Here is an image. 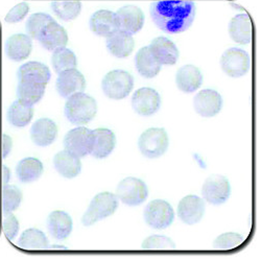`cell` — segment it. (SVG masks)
Masks as SVG:
<instances>
[{"label":"cell","mask_w":261,"mask_h":261,"mask_svg":"<svg viewBox=\"0 0 261 261\" xmlns=\"http://www.w3.org/2000/svg\"><path fill=\"white\" fill-rule=\"evenodd\" d=\"M150 17L163 32L179 34L192 24L195 5L190 0H159L150 6Z\"/></svg>","instance_id":"6da1fadb"},{"label":"cell","mask_w":261,"mask_h":261,"mask_svg":"<svg viewBox=\"0 0 261 261\" xmlns=\"http://www.w3.org/2000/svg\"><path fill=\"white\" fill-rule=\"evenodd\" d=\"M97 105L95 99L84 92L76 93L67 98L65 105V116L75 125L89 123L96 115Z\"/></svg>","instance_id":"7a4b0ae2"},{"label":"cell","mask_w":261,"mask_h":261,"mask_svg":"<svg viewBox=\"0 0 261 261\" xmlns=\"http://www.w3.org/2000/svg\"><path fill=\"white\" fill-rule=\"evenodd\" d=\"M117 195L111 192H100L92 199L88 209L82 217V224L90 227L95 223L114 214L118 208Z\"/></svg>","instance_id":"3957f363"},{"label":"cell","mask_w":261,"mask_h":261,"mask_svg":"<svg viewBox=\"0 0 261 261\" xmlns=\"http://www.w3.org/2000/svg\"><path fill=\"white\" fill-rule=\"evenodd\" d=\"M134 79L124 70H112L105 75L101 88L105 95L114 100L125 98L133 90Z\"/></svg>","instance_id":"277c9868"},{"label":"cell","mask_w":261,"mask_h":261,"mask_svg":"<svg viewBox=\"0 0 261 261\" xmlns=\"http://www.w3.org/2000/svg\"><path fill=\"white\" fill-rule=\"evenodd\" d=\"M168 135L162 127L146 129L138 140L141 154L148 159H155L162 156L168 148Z\"/></svg>","instance_id":"5b68a950"},{"label":"cell","mask_w":261,"mask_h":261,"mask_svg":"<svg viewBox=\"0 0 261 261\" xmlns=\"http://www.w3.org/2000/svg\"><path fill=\"white\" fill-rule=\"evenodd\" d=\"M143 216L145 223L153 229L168 228L175 220V211L171 205L163 200H154L147 204Z\"/></svg>","instance_id":"8992f818"},{"label":"cell","mask_w":261,"mask_h":261,"mask_svg":"<svg viewBox=\"0 0 261 261\" xmlns=\"http://www.w3.org/2000/svg\"><path fill=\"white\" fill-rule=\"evenodd\" d=\"M116 195L119 201L127 206H139L146 201L148 189L142 180L127 177L118 184Z\"/></svg>","instance_id":"52a82bcc"},{"label":"cell","mask_w":261,"mask_h":261,"mask_svg":"<svg viewBox=\"0 0 261 261\" xmlns=\"http://www.w3.org/2000/svg\"><path fill=\"white\" fill-rule=\"evenodd\" d=\"M63 142L65 150L79 158L90 155L93 142L92 130L85 126H77L65 135Z\"/></svg>","instance_id":"ba28073f"},{"label":"cell","mask_w":261,"mask_h":261,"mask_svg":"<svg viewBox=\"0 0 261 261\" xmlns=\"http://www.w3.org/2000/svg\"><path fill=\"white\" fill-rule=\"evenodd\" d=\"M221 66L223 71L230 77H242L250 70V56L241 48H229L222 56Z\"/></svg>","instance_id":"9c48e42d"},{"label":"cell","mask_w":261,"mask_h":261,"mask_svg":"<svg viewBox=\"0 0 261 261\" xmlns=\"http://www.w3.org/2000/svg\"><path fill=\"white\" fill-rule=\"evenodd\" d=\"M231 194L229 180L221 175H212L206 179L202 187L203 199L212 205L226 203Z\"/></svg>","instance_id":"30bf717a"},{"label":"cell","mask_w":261,"mask_h":261,"mask_svg":"<svg viewBox=\"0 0 261 261\" xmlns=\"http://www.w3.org/2000/svg\"><path fill=\"white\" fill-rule=\"evenodd\" d=\"M195 112L202 117H213L219 114L223 108V98L221 94L212 89H205L195 95L193 99Z\"/></svg>","instance_id":"8fae6325"},{"label":"cell","mask_w":261,"mask_h":261,"mask_svg":"<svg viewBox=\"0 0 261 261\" xmlns=\"http://www.w3.org/2000/svg\"><path fill=\"white\" fill-rule=\"evenodd\" d=\"M161 97L159 93L151 88L138 89L132 97L134 111L142 116H150L159 111Z\"/></svg>","instance_id":"7c38bea8"},{"label":"cell","mask_w":261,"mask_h":261,"mask_svg":"<svg viewBox=\"0 0 261 261\" xmlns=\"http://www.w3.org/2000/svg\"><path fill=\"white\" fill-rule=\"evenodd\" d=\"M56 88L62 97L68 98L76 93L84 92L86 88V80L75 68L63 71L59 73Z\"/></svg>","instance_id":"4fadbf2b"},{"label":"cell","mask_w":261,"mask_h":261,"mask_svg":"<svg viewBox=\"0 0 261 261\" xmlns=\"http://www.w3.org/2000/svg\"><path fill=\"white\" fill-rule=\"evenodd\" d=\"M205 202L198 195H187L178 206V216L187 225H194L202 221L205 213Z\"/></svg>","instance_id":"5bb4252c"},{"label":"cell","mask_w":261,"mask_h":261,"mask_svg":"<svg viewBox=\"0 0 261 261\" xmlns=\"http://www.w3.org/2000/svg\"><path fill=\"white\" fill-rule=\"evenodd\" d=\"M118 29L129 35H135L144 24V14L135 6H125L120 8L116 13Z\"/></svg>","instance_id":"9a60e30c"},{"label":"cell","mask_w":261,"mask_h":261,"mask_svg":"<svg viewBox=\"0 0 261 261\" xmlns=\"http://www.w3.org/2000/svg\"><path fill=\"white\" fill-rule=\"evenodd\" d=\"M90 30L97 36L108 38L119 31L116 14L109 10L95 12L89 21Z\"/></svg>","instance_id":"2e32d148"},{"label":"cell","mask_w":261,"mask_h":261,"mask_svg":"<svg viewBox=\"0 0 261 261\" xmlns=\"http://www.w3.org/2000/svg\"><path fill=\"white\" fill-rule=\"evenodd\" d=\"M32 50V38L25 34H15L11 36L5 44L7 57L14 62H21L28 59Z\"/></svg>","instance_id":"e0dca14e"},{"label":"cell","mask_w":261,"mask_h":261,"mask_svg":"<svg viewBox=\"0 0 261 261\" xmlns=\"http://www.w3.org/2000/svg\"><path fill=\"white\" fill-rule=\"evenodd\" d=\"M148 48L161 65H175L179 59V50L176 44L165 37L154 39Z\"/></svg>","instance_id":"ac0fdd59"},{"label":"cell","mask_w":261,"mask_h":261,"mask_svg":"<svg viewBox=\"0 0 261 261\" xmlns=\"http://www.w3.org/2000/svg\"><path fill=\"white\" fill-rule=\"evenodd\" d=\"M58 136V126L49 118L38 119L31 128V138L38 146H48L53 144Z\"/></svg>","instance_id":"d6986e66"},{"label":"cell","mask_w":261,"mask_h":261,"mask_svg":"<svg viewBox=\"0 0 261 261\" xmlns=\"http://www.w3.org/2000/svg\"><path fill=\"white\" fill-rule=\"evenodd\" d=\"M93 142L90 155L96 159H105L110 155L115 148V134L109 128H96L92 130Z\"/></svg>","instance_id":"ffe728a7"},{"label":"cell","mask_w":261,"mask_h":261,"mask_svg":"<svg viewBox=\"0 0 261 261\" xmlns=\"http://www.w3.org/2000/svg\"><path fill=\"white\" fill-rule=\"evenodd\" d=\"M38 41L45 49L54 53L57 49L66 47L68 42V35L66 30L62 25L57 23L56 21H53L51 23L46 27Z\"/></svg>","instance_id":"44dd1931"},{"label":"cell","mask_w":261,"mask_h":261,"mask_svg":"<svg viewBox=\"0 0 261 261\" xmlns=\"http://www.w3.org/2000/svg\"><path fill=\"white\" fill-rule=\"evenodd\" d=\"M72 219L63 210L53 211L47 217V229L57 241H65L72 232Z\"/></svg>","instance_id":"7402d4cb"},{"label":"cell","mask_w":261,"mask_h":261,"mask_svg":"<svg viewBox=\"0 0 261 261\" xmlns=\"http://www.w3.org/2000/svg\"><path fill=\"white\" fill-rule=\"evenodd\" d=\"M203 83V74L198 67L193 65H185L176 74V84L184 93L197 91Z\"/></svg>","instance_id":"603a6c76"},{"label":"cell","mask_w":261,"mask_h":261,"mask_svg":"<svg viewBox=\"0 0 261 261\" xmlns=\"http://www.w3.org/2000/svg\"><path fill=\"white\" fill-rule=\"evenodd\" d=\"M106 44L109 53L118 59H123L133 53L135 42L132 35L117 31L107 38Z\"/></svg>","instance_id":"cb8c5ba5"},{"label":"cell","mask_w":261,"mask_h":261,"mask_svg":"<svg viewBox=\"0 0 261 261\" xmlns=\"http://www.w3.org/2000/svg\"><path fill=\"white\" fill-rule=\"evenodd\" d=\"M50 70L45 64L29 62L20 66L17 72L19 82H32L46 85L50 80Z\"/></svg>","instance_id":"d4e9b609"},{"label":"cell","mask_w":261,"mask_h":261,"mask_svg":"<svg viewBox=\"0 0 261 261\" xmlns=\"http://www.w3.org/2000/svg\"><path fill=\"white\" fill-rule=\"evenodd\" d=\"M229 35L238 44H249L253 38V27L251 19L246 14L235 16L229 24Z\"/></svg>","instance_id":"484cf974"},{"label":"cell","mask_w":261,"mask_h":261,"mask_svg":"<svg viewBox=\"0 0 261 261\" xmlns=\"http://www.w3.org/2000/svg\"><path fill=\"white\" fill-rule=\"evenodd\" d=\"M54 165L60 175L67 179L77 177L82 170L80 158L70 154L67 150L59 151L54 158Z\"/></svg>","instance_id":"4316f807"},{"label":"cell","mask_w":261,"mask_h":261,"mask_svg":"<svg viewBox=\"0 0 261 261\" xmlns=\"http://www.w3.org/2000/svg\"><path fill=\"white\" fill-rule=\"evenodd\" d=\"M135 65L138 72L145 79L155 77L160 72L162 66L151 55L148 46L138 50L135 57Z\"/></svg>","instance_id":"83f0119b"},{"label":"cell","mask_w":261,"mask_h":261,"mask_svg":"<svg viewBox=\"0 0 261 261\" xmlns=\"http://www.w3.org/2000/svg\"><path fill=\"white\" fill-rule=\"evenodd\" d=\"M43 169V164L39 159L29 157L18 162L16 173L20 182L32 183L42 176Z\"/></svg>","instance_id":"f1b7e54d"},{"label":"cell","mask_w":261,"mask_h":261,"mask_svg":"<svg viewBox=\"0 0 261 261\" xmlns=\"http://www.w3.org/2000/svg\"><path fill=\"white\" fill-rule=\"evenodd\" d=\"M46 85L32 83V82H19L17 87L18 100L29 106H34L39 102L45 93Z\"/></svg>","instance_id":"f546056e"},{"label":"cell","mask_w":261,"mask_h":261,"mask_svg":"<svg viewBox=\"0 0 261 261\" xmlns=\"http://www.w3.org/2000/svg\"><path fill=\"white\" fill-rule=\"evenodd\" d=\"M34 117L33 106L25 105L20 100L14 101L8 112V119L10 123L17 127H23L28 125Z\"/></svg>","instance_id":"4dcf8cb0"},{"label":"cell","mask_w":261,"mask_h":261,"mask_svg":"<svg viewBox=\"0 0 261 261\" xmlns=\"http://www.w3.org/2000/svg\"><path fill=\"white\" fill-rule=\"evenodd\" d=\"M18 245L25 250H45L48 249L46 235L38 229H28L21 234Z\"/></svg>","instance_id":"1f68e13d"},{"label":"cell","mask_w":261,"mask_h":261,"mask_svg":"<svg viewBox=\"0 0 261 261\" xmlns=\"http://www.w3.org/2000/svg\"><path fill=\"white\" fill-rule=\"evenodd\" d=\"M23 194L15 185L7 184L0 191V207L3 212H13L17 210L22 202Z\"/></svg>","instance_id":"d6a6232c"},{"label":"cell","mask_w":261,"mask_h":261,"mask_svg":"<svg viewBox=\"0 0 261 261\" xmlns=\"http://www.w3.org/2000/svg\"><path fill=\"white\" fill-rule=\"evenodd\" d=\"M51 9L60 19L71 21L80 15L82 4L79 0H56L51 3Z\"/></svg>","instance_id":"836d02e7"},{"label":"cell","mask_w":261,"mask_h":261,"mask_svg":"<svg viewBox=\"0 0 261 261\" xmlns=\"http://www.w3.org/2000/svg\"><path fill=\"white\" fill-rule=\"evenodd\" d=\"M51 63L56 72L61 73L63 71L74 69L77 65V60L72 50L63 47L54 51Z\"/></svg>","instance_id":"e575fe53"},{"label":"cell","mask_w":261,"mask_h":261,"mask_svg":"<svg viewBox=\"0 0 261 261\" xmlns=\"http://www.w3.org/2000/svg\"><path fill=\"white\" fill-rule=\"evenodd\" d=\"M55 19L45 13L33 14L27 21V31L31 38L39 40L46 27Z\"/></svg>","instance_id":"d590c367"},{"label":"cell","mask_w":261,"mask_h":261,"mask_svg":"<svg viewBox=\"0 0 261 261\" xmlns=\"http://www.w3.org/2000/svg\"><path fill=\"white\" fill-rule=\"evenodd\" d=\"M244 241L245 239L241 234L228 232L215 238L213 247L216 250H232L242 246Z\"/></svg>","instance_id":"8d00e7d4"},{"label":"cell","mask_w":261,"mask_h":261,"mask_svg":"<svg viewBox=\"0 0 261 261\" xmlns=\"http://www.w3.org/2000/svg\"><path fill=\"white\" fill-rule=\"evenodd\" d=\"M141 248L144 250H173L176 249V245L167 236L153 235L145 239Z\"/></svg>","instance_id":"74e56055"},{"label":"cell","mask_w":261,"mask_h":261,"mask_svg":"<svg viewBox=\"0 0 261 261\" xmlns=\"http://www.w3.org/2000/svg\"><path fill=\"white\" fill-rule=\"evenodd\" d=\"M3 231L9 241H14L19 232V222L12 212L3 214Z\"/></svg>","instance_id":"f35d334b"},{"label":"cell","mask_w":261,"mask_h":261,"mask_svg":"<svg viewBox=\"0 0 261 261\" xmlns=\"http://www.w3.org/2000/svg\"><path fill=\"white\" fill-rule=\"evenodd\" d=\"M30 12V6L27 3H21L15 6L6 16V21L9 23H17L22 21Z\"/></svg>","instance_id":"ab89813d"},{"label":"cell","mask_w":261,"mask_h":261,"mask_svg":"<svg viewBox=\"0 0 261 261\" xmlns=\"http://www.w3.org/2000/svg\"><path fill=\"white\" fill-rule=\"evenodd\" d=\"M12 148H13L12 138L7 134L0 135V158L3 159L7 158L11 154Z\"/></svg>","instance_id":"60d3db41"},{"label":"cell","mask_w":261,"mask_h":261,"mask_svg":"<svg viewBox=\"0 0 261 261\" xmlns=\"http://www.w3.org/2000/svg\"><path fill=\"white\" fill-rule=\"evenodd\" d=\"M11 180V170L7 165H0V188L9 184Z\"/></svg>","instance_id":"b9f144b4"}]
</instances>
